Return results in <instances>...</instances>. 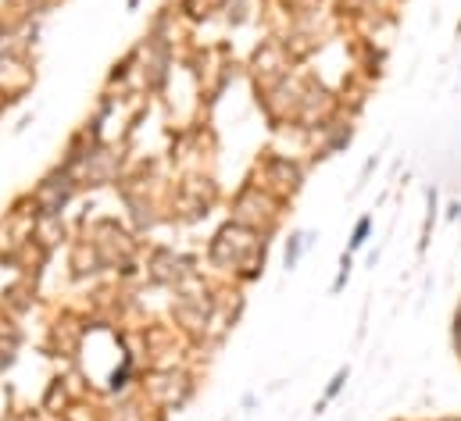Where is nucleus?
I'll use <instances>...</instances> for the list:
<instances>
[{
	"instance_id": "obj_1",
	"label": "nucleus",
	"mask_w": 461,
	"mask_h": 421,
	"mask_svg": "<svg viewBox=\"0 0 461 421\" xmlns=\"http://www.w3.org/2000/svg\"><path fill=\"white\" fill-rule=\"evenodd\" d=\"M68 197H72V179H61V186H57V179H44L32 200L39 204L44 215H57V210L68 204Z\"/></svg>"
},
{
	"instance_id": "obj_2",
	"label": "nucleus",
	"mask_w": 461,
	"mask_h": 421,
	"mask_svg": "<svg viewBox=\"0 0 461 421\" xmlns=\"http://www.w3.org/2000/svg\"><path fill=\"white\" fill-rule=\"evenodd\" d=\"M311 239H315V236H311V233H293L290 236V243H286V271H293V268H297L301 264V257H304V250L311 246Z\"/></svg>"
},
{
	"instance_id": "obj_3",
	"label": "nucleus",
	"mask_w": 461,
	"mask_h": 421,
	"mask_svg": "<svg viewBox=\"0 0 461 421\" xmlns=\"http://www.w3.org/2000/svg\"><path fill=\"white\" fill-rule=\"evenodd\" d=\"M368 233H372V218H358V225H354V233H350V243H347V254H354V250H361L368 243Z\"/></svg>"
},
{
	"instance_id": "obj_4",
	"label": "nucleus",
	"mask_w": 461,
	"mask_h": 421,
	"mask_svg": "<svg viewBox=\"0 0 461 421\" xmlns=\"http://www.w3.org/2000/svg\"><path fill=\"white\" fill-rule=\"evenodd\" d=\"M347 375H350L347 368H340L337 375H332V382L326 386V396H322V404H315V411H322V407L329 404V400H337V396H340V389H344V382H347Z\"/></svg>"
},
{
	"instance_id": "obj_5",
	"label": "nucleus",
	"mask_w": 461,
	"mask_h": 421,
	"mask_svg": "<svg viewBox=\"0 0 461 421\" xmlns=\"http://www.w3.org/2000/svg\"><path fill=\"white\" fill-rule=\"evenodd\" d=\"M350 254H347V250H344V257H340V275H337V282H332V293H340L344 286H347V279H350Z\"/></svg>"
},
{
	"instance_id": "obj_6",
	"label": "nucleus",
	"mask_w": 461,
	"mask_h": 421,
	"mask_svg": "<svg viewBox=\"0 0 461 421\" xmlns=\"http://www.w3.org/2000/svg\"><path fill=\"white\" fill-rule=\"evenodd\" d=\"M125 8H129V11H136V8H140V0H129V4H125Z\"/></svg>"
}]
</instances>
